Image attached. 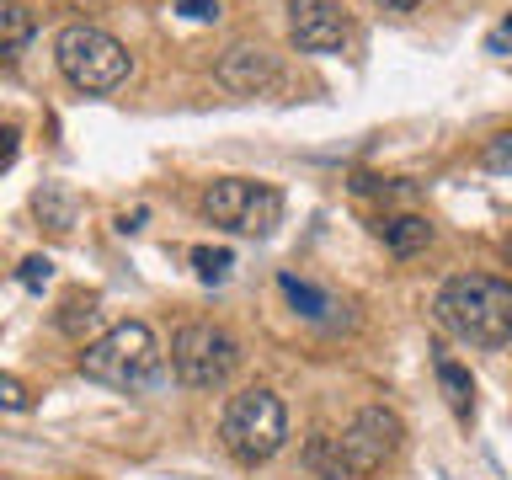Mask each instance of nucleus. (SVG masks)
Segmentation results:
<instances>
[{
	"mask_svg": "<svg viewBox=\"0 0 512 480\" xmlns=\"http://www.w3.org/2000/svg\"><path fill=\"white\" fill-rule=\"evenodd\" d=\"M443 331H454L470 347H507L512 342V283L491 272H459L432 299Z\"/></svg>",
	"mask_w": 512,
	"mask_h": 480,
	"instance_id": "nucleus-1",
	"label": "nucleus"
},
{
	"mask_svg": "<svg viewBox=\"0 0 512 480\" xmlns=\"http://www.w3.org/2000/svg\"><path fill=\"white\" fill-rule=\"evenodd\" d=\"M80 374L91 384H107V390H150L166 374V352H160L155 331L144 320H123V326L102 331L96 342H86L80 352Z\"/></svg>",
	"mask_w": 512,
	"mask_h": 480,
	"instance_id": "nucleus-2",
	"label": "nucleus"
},
{
	"mask_svg": "<svg viewBox=\"0 0 512 480\" xmlns=\"http://www.w3.org/2000/svg\"><path fill=\"white\" fill-rule=\"evenodd\" d=\"M54 59H59V75L70 80L75 91H86V96H107V91H118L128 70H134V59H128V48L112 38L107 27H96V22H70L54 38Z\"/></svg>",
	"mask_w": 512,
	"mask_h": 480,
	"instance_id": "nucleus-3",
	"label": "nucleus"
},
{
	"mask_svg": "<svg viewBox=\"0 0 512 480\" xmlns=\"http://www.w3.org/2000/svg\"><path fill=\"white\" fill-rule=\"evenodd\" d=\"M219 443L230 448V459H240V464H267L288 443V406L272 390H262V384L230 395L224 422H219Z\"/></svg>",
	"mask_w": 512,
	"mask_h": 480,
	"instance_id": "nucleus-4",
	"label": "nucleus"
},
{
	"mask_svg": "<svg viewBox=\"0 0 512 480\" xmlns=\"http://www.w3.org/2000/svg\"><path fill=\"white\" fill-rule=\"evenodd\" d=\"M171 368L187 390H219L240 368V342L214 320H192L171 336Z\"/></svg>",
	"mask_w": 512,
	"mask_h": 480,
	"instance_id": "nucleus-5",
	"label": "nucleus"
},
{
	"mask_svg": "<svg viewBox=\"0 0 512 480\" xmlns=\"http://www.w3.org/2000/svg\"><path fill=\"white\" fill-rule=\"evenodd\" d=\"M203 214L235 235H272L283 224V192L251 176H219L203 192Z\"/></svg>",
	"mask_w": 512,
	"mask_h": 480,
	"instance_id": "nucleus-6",
	"label": "nucleus"
},
{
	"mask_svg": "<svg viewBox=\"0 0 512 480\" xmlns=\"http://www.w3.org/2000/svg\"><path fill=\"white\" fill-rule=\"evenodd\" d=\"M331 443H336V454H342L347 480H368V475H379L384 464L400 454V443H406V422H400L390 406H363L342 427V438H331Z\"/></svg>",
	"mask_w": 512,
	"mask_h": 480,
	"instance_id": "nucleus-7",
	"label": "nucleus"
},
{
	"mask_svg": "<svg viewBox=\"0 0 512 480\" xmlns=\"http://www.w3.org/2000/svg\"><path fill=\"white\" fill-rule=\"evenodd\" d=\"M347 32V11L336 0H288V38L299 54H342Z\"/></svg>",
	"mask_w": 512,
	"mask_h": 480,
	"instance_id": "nucleus-8",
	"label": "nucleus"
},
{
	"mask_svg": "<svg viewBox=\"0 0 512 480\" xmlns=\"http://www.w3.org/2000/svg\"><path fill=\"white\" fill-rule=\"evenodd\" d=\"M278 59L267 54V48H251V43H235V48H224V59H219V86L224 91H235V96H267V91H278Z\"/></svg>",
	"mask_w": 512,
	"mask_h": 480,
	"instance_id": "nucleus-9",
	"label": "nucleus"
},
{
	"mask_svg": "<svg viewBox=\"0 0 512 480\" xmlns=\"http://www.w3.org/2000/svg\"><path fill=\"white\" fill-rule=\"evenodd\" d=\"M374 235H379L395 256H416V251L432 246V224H427L422 214H384V219L374 224Z\"/></svg>",
	"mask_w": 512,
	"mask_h": 480,
	"instance_id": "nucleus-10",
	"label": "nucleus"
},
{
	"mask_svg": "<svg viewBox=\"0 0 512 480\" xmlns=\"http://www.w3.org/2000/svg\"><path fill=\"white\" fill-rule=\"evenodd\" d=\"M32 32H38V22H32L27 0H0V59L22 54V48L32 43Z\"/></svg>",
	"mask_w": 512,
	"mask_h": 480,
	"instance_id": "nucleus-11",
	"label": "nucleus"
},
{
	"mask_svg": "<svg viewBox=\"0 0 512 480\" xmlns=\"http://www.w3.org/2000/svg\"><path fill=\"white\" fill-rule=\"evenodd\" d=\"M304 470H310L315 480H347L342 454H336V443L326 438V432H315V438L304 443Z\"/></svg>",
	"mask_w": 512,
	"mask_h": 480,
	"instance_id": "nucleus-12",
	"label": "nucleus"
},
{
	"mask_svg": "<svg viewBox=\"0 0 512 480\" xmlns=\"http://www.w3.org/2000/svg\"><path fill=\"white\" fill-rule=\"evenodd\" d=\"M278 288H283V299L294 304L299 315H310V320H320V315L331 310V299L320 294L315 283H304V278H294V272H283V278H278Z\"/></svg>",
	"mask_w": 512,
	"mask_h": 480,
	"instance_id": "nucleus-13",
	"label": "nucleus"
},
{
	"mask_svg": "<svg viewBox=\"0 0 512 480\" xmlns=\"http://www.w3.org/2000/svg\"><path fill=\"white\" fill-rule=\"evenodd\" d=\"M438 384H443L448 406H454L459 416H470V400H475V384H470V374H464L459 363H438Z\"/></svg>",
	"mask_w": 512,
	"mask_h": 480,
	"instance_id": "nucleus-14",
	"label": "nucleus"
},
{
	"mask_svg": "<svg viewBox=\"0 0 512 480\" xmlns=\"http://www.w3.org/2000/svg\"><path fill=\"white\" fill-rule=\"evenodd\" d=\"M480 166H486V171H512V128H502L496 139H486V150H480Z\"/></svg>",
	"mask_w": 512,
	"mask_h": 480,
	"instance_id": "nucleus-15",
	"label": "nucleus"
},
{
	"mask_svg": "<svg viewBox=\"0 0 512 480\" xmlns=\"http://www.w3.org/2000/svg\"><path fill=\"white\" fill-rule=\"evenodd\" d=\"M192 262H198V278H203V283H219L224 272H230L235 256H230V251H208V246H198V251H192Z\"/></svg>",
	"mask_w": 512,
	"mask_h": 480,
	"instance_id": "nucleus-16",
	"label": "nucleus"
},
{
	"mask_svg": "<svg viewBox=\"0 0 512 480\" xmlns=\"http://www.w3.org/2000/svg\"><path fill=\"white\" fill-rule=\"evenodd\" d=\"M96 320V299L86 294V299H70L64 304V315H59V331H70V336H80V326H91Z\"/></svg>",
	"mask_w": 512,
	"mask_h": 480,
	"instance_id": "nucleus-17",
	"label": "nucleus"
},
{
	"mask_svg": "<svg viewBox=\"0 0 512 480\" xmlns=\"http://www.w3.org/2000/svg\"><path fill=\"white\" fill-rule=\"evenodd\" d=\"M38 214H54V230H70L75 203L64 198V192H38Z\"/></svg>",
	"mask_w": 512,
	"mask_h": 480,
	"instance_id": "nucleus-18",
	"label": "nucleus"
},
{
	"mask_svg": "<svg viewBox=\"0 0 512 480\" xmlns=\"http://www.w3.org/2000/svg\"><path fill=\"white\" fill-rule=\"evenodd\" d=\"M27 406H32L27 384L11 379V374H0V411H27Z\"/></svg>",
	"mask_w": 512,
	"mask_h": 480,
	"instance_id": "nucleus-19",
	"label": "nucleus"
},
{
	"mask_svg": "<svg viewBox=\"0 0 512 480\" xmlns=\"http://www.w3.org/2000/svg\"><path fill=\"white\" fill-rule=\"evenodd\" d=\"M48 272H54V262H48V256H27V262L16 267V278H22V288H32V294H38V288L48 283Z\"/></svg>",
	"mask_w": 512,
	"mask_h": 480,
	"instance_id": "nucleus-20",
	"label": "nucleus"
},
{
	"mask_svg": "<svg viewBox=\"0 0 512 480\" xmlns=\"http://www.w3.org/2000/svg\"><path fill=\"white\" fill-rule=\"evenodd\" d=\"M176 11L187 22H219V0H176Z\"/></svg>",
	"mask_w": 512,
	"mask_h": 480,
	"instance_id": "nucleus-21",
	"label": "nucleus"
},
{
	"mask_svg": "<svg viewBox=\"0 0 512 480\" xmlns=\"http://www.w3.org/2000/svg\"><path fill=\"white\" fill-rule=\"evenodd\" d=\"M16 150H22V134H16L11 123H0V171H6L11 160H16Z\"/></svg>",
	"mask_w": 512,
	"mask_h": 480,
	"instance_id": "nucleus-22",
	"label": "nucleus"
},
{
	"mask_svg": "<svg viewBox=\"0 0 512 480\" xmlns=\"http://www.w3.org/2000/svg\"><path fill=\"white\" fill-rule=\"evenodd\" d=\"M374 6H384V11H416L422 0H374Z\"/></svg>",
	"mask_w": 512,
	"mask_h": 480,
	"instance_id": "nucleus-23",
	"label": "nucleus"
},
{
	"mask_svg": "<svg viewBox=\"0 0 512 480\" xmlns=\"http://www.w3.org/2000/svg\"><path fill=\"white\" fill-rule=\"evenodd\" d=\"M507 262H512V240H507Z\"/></svg>",
	"mask_w": 512,
	"mask_h": 480,
	"instance_id": "nucleus-24",
	"label": "nucleus"
}]
</instances>
